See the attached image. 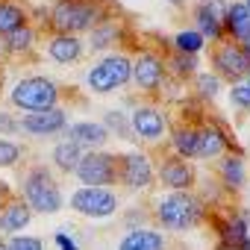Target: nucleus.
<instances>
[{
    "label": "nucleus",
    "instance_id": "2",
    "mask_svg": "<svg viewBox=\"0 0 250 250\" xmlns=\"http://www.w3.org/2000/svg\"><path fill=\"white\" fill-rule=\"evenodd\" d=\"M100 18H106V12L97 0H56L50 9V27L62 36L85 33Z\"/></svg>",
    "mask_w": 250,
    "mask_h": 250
},
{
    "label": "nucleus",
    "instance_id": "41",
    "mask_svg": "<svg viewBox=\"0 0 250 250\" xmlns=\"http://www.w3.org/2000/svg\"><path fill=\"white\" fill-rule=\"evenodd\" d=\"M3 53H6V50H3V39H0V56H3Z\"/></svg>",
    "mask_w": 250,
    "mask_h": 250
},
{
    "label": "nucleus",
    "instance_id": "9",
    "mask_svg": "<svg viewBox=\"0 0 250 250\" xmlns=\"http://www.w3.org/2000/svg\"><path fill=\"white\" fill-rule=\"evenodd\" d=\"M212 65L215 77H224L229 83H238L250 74V56L238 47V42H221L212 50Z\"/></svg>",
    "mask_w": 250,
    "mask_h": 250
},
{
    "label": "nucleus",
    "instance_id": "33",
    "mask_svg": "<svg viewBox=\"0 0 250 250\" xmlns=\"http://www.w3.org/2000/svg\"><path fill=\"white\" fill-rule=\"evenodd\" d=\"M229 103L238 106V109H250V88H247L244 83H235V85L229 88Z\"/></svg>",
    "mask_w": 250,
    "mask_h": 250
},
{
    "label": "nucleus",
    "instance_id": "21",
    "mask_svg": "<svg viewBox=\"0 0 250 250\" xmlns=\"http://www.w3.org/2000/svg\"><path fill=\"white\" fill-rule=\"evenodd\" d=\"M224 36H232L235 42L250 36V9L244 3H229L224 15Z\"/></svg>",
    "mask_w": 250,
    "mask_h": 250
},
{
    "label": "nucleus",
    "instance_id": "26",
    "mask_svg": "<svg viewBox=\"0 0 250 250\" xmlns=\"http://www.w3.org/2000/svg\"><path fill=\"white\" fill-rule=\"evenodd\" d=\"M83 147L80 145H74V142H59L56 147H53V165L59 168V171H65V174H74V168H77V162L83 159Z\"/></svg>",
    "mask_w": 250,
    "mask_h": 250
},
{
    "label": "nucleus",
    "instance_id": "25",
    "mask_svg": "<svg viewBox=\"0 0 250 250\" xmlns=\"http://www.w3.org/2000/svg\"><path fill=\"white\" fill-rule=\"evenodd\" d=\"M171 147H174V156L194 159L197 156V130L194 127H177L171 133Z\"/></svg>",
    "mask_w": 250,
    "mask_h": 250
},
{
    "label": "nucleus",
    "instance_id": "13",
    "mask_svg": "<svg viewBox=\"0 0 250 250\" xmlns=\"http://www.w3.org/2000/svg\"><path fill=\"white\" fill-rule=\"evenodd\" d=\"M159 183L171 191H191L194 183H197V174L191 168L188 159H180V156H165L159 162Z\"/></svg>",
    "mask_w": 250,
    "mask_h": 250
},
{
    "label": "nucleus",
    "instance_id": "31",
    "mask_svg": "<svg viewBox=\"0 0 250 250\" xmlns=\"http://www.w3.org/2000/svg\"><path fill=\"white\" fill-rule=\"evenodd\" d=\"M194 85H197V94L200 97H218V88H221V77L215 74H194Z\"/></svg>",
    "mask_w": 250,
    "mask_h": 250
},
{
    "label": "nucleus",
    "instance_id": "23",
    "mask_svg": "<svg viewBox=\"0 0 250 250\" xmlns=\"http://www.w3.org/2000/svg\"><path fill=\"white\" fill-rule=\"evenodd\" d=\"M21 27H27V12L12 0H0V39H6Z\"/></svg>",
    "mask_w": 250,
    "mask_h": 250
},
{
    "label": "nucleus",
    "instance_id": "12",
    "mask_svg": "<svg viewBox=\"0 0 250 250\" xmlns=\"http://www.w3.org/2000/svg\"><path fill=\"white\" fill-rule=\"evenodd\" d=\"M130 127H133V136H136V139L159 142V139L168 133V118H165V112H159L156 106L145 103V106H136V109H133Z\"/></svg>",
    "mask_w": 250,
    "mask_h": 250
},
{
    "label": "nucleus",
    "instance_id": "11",
    "mask_svg": "<svg viewBox=\"0 0 250 250\" xmlns=\"http://www.w3.org/2000/svg\"><path fill=\"white\" fill-rule=\"evenodd\" d=\"M18 127L36 139H47V136H56L68 127V115L65 109L53 106V109H42V112H27L21 121H18Z\"/></svg>",
    "mask_w": 250,
    "mask_h": 250
},
{
    "label": "nucleus",
    "instance_id": "42",
    "mask_svg": "<svg viewBox=\"0 0 250 250\" xmlns=\"http://www.w3.org/2000/svg\"><path fill=\"white\" fill-rule=\"evenodd\" d=\"M244 80H247V83H244V85H247V88H250V74H247V77H244Z\"/></svg>",
    "mask_w": 250,
    "mask_h": 250
},
{
    "label": "nucleus",
    "instance_id": "27",
    "mask_svg": "<svg viewBox=\"0 0 250 250\" xmlns=\"http://www.w3.org/2000/svg\"><path fill=\"white\" fill-rule=\"evenodd\" d=\"M33 44H36V30L33 27H21V30L9 33L3 39V50L6 53H30Z\"/></svg>",
    "mask_w": 250,
    "mask_h": 250
},
{
    "label": "nucleus",
    "instance_id": "16",
    "mask_svg": "<svg viewBox=\"0 0 250 250\" xmlns=\"http://www.w3.org/2000/svg\"><path fill=\"white\" fill-rule=\"evenodd\" d=\"M65 133H68V142L80 145L83 150H100V147L109 142V130L103 127V124H94V121H77V124H68Z\"/></svg>",
    "mask_w": 250,
    "mask_h": 250
},
{
    "label": "nucleus",
    "instance_id": "15",
    "mask_svg": "<svg viewBox=\"0 0 250 250\" xmlns=\"http://www.w3.org/2000/svg\"><path fill=\"white\" fill-rule=\"evenodd\" d=\"M227 6L224 0H206L194 9V21H197V33L203 39H212V42H224V15H227Z\"/></svg>",
    "mask_w": 250,
    "mask_h": 250
},
{
    "label": "nucleus",
    "instance_id": "1",
    "mask_svg": "<svg viewBox=\"0 0 250 250\" xmlns=\"http://www.w3.org/2000/svg\"><path fill=\"white\" fill-rule=\"evenodd\" d=\"M156 221L171 229V232H186V229H194L197 224H203L206 218V206L197 194L191 191H168L156 200V209H153Z\"/></svg>",
    "mask_w": 250,
    "mask_h": 250
},
{
    "label": "nucleus",
    "instance_id": "38",
    "mask_svg": "<svg viewBox=\"0 0 250 250\" xmlns=\"http://www.w3.org/2000/svg\"><path fill=\"white\" fill-rule=\"evenodd\" d=\"M238 47H241V50L250 56V36H247V39H241V42H238Z\"/></svg>",
    "mask_w": 250,
    "mask_h": 250
},
{
    "label": "nucleus",
    "instance_id": "19",
    "mask_svg": "<svg viewBox=\"0 0 250 250\" xmlns=\"http://www.w3.org/2000/svg\"><path fill=\"white\" fill-rule=\"evenodd\" d=\"M165 247H168V238L150 227H136L118 241V250H165Z\"/></svg>",
    "mask_w": 250,
    "mask_h": 250
},
{
    "label": "nucleus",
    "instance_id": "7",
    "mask_svg": "<svg viewBox=\"0 0 250 250\" xmlns=\"http://www.w3.org/2000/svg\"><path fill=\"white\" fill-rule=\"evenodd\" d=\"M71 209L77 215H85V218H109V215L118 212V194L112 188L80 186L71 194Z\"/></svg>",
    "mask_w": 250,
    "mask_h": 250
},
{
    "label": "nucleus",
    "instance_id": "24",
    "mask_svg": "<svg viewBox=\"0 0 250 250\" xmlns=\"http://www.w3.org/2000/svg\"><path fill=\"white\" fill-rule=\"evenodd\" d=\"M118 36H121L118 24H115V21H109V18H100V21L91 27V39H88V47H91V53H100V50L112 47Z\"/></svg>",
    "mask_w": 250,
    "mask_h": 250
},
{
    "label": "nucleus",
    "instance_id": "10",
    "mask_svg": "<svg viewBox=\"0 0 250 250\" xmlns=\"http://www.w3.org/2000/svg\"><path fill=\"white\" fill-rule=\"evenodd\" d=\"M165 59L153 50H142L136 59H133V83L145 91V94H156L165 83Z\"/></svg>",
    "mask_w": 250,
    "mask_h": 250
},
{
    "label": "nucleus",
    "instance_id": "34",
    "mask_svg": "<svg viewBox=\"0 0 250 250\" xmlns=\"http://www.w3.org/2000/svg\"><path fill=\"white\" fill-rule=\"evenodd\" d=\"M9 250H44V244L36 235H12Z\"/></svg>",
    "mask_w": 250,
    "mask_h": 250
},
{
    "label": "nucleus",
    "instance_id": "14",
    "mask_svg": "<svg viewBox=\"0 0 250 250\" xmlns=\"http://www.w3.org/2000/svg\"><path fill=\"white\" fill-rule=\"evenodd\" d=\"M215 232H218V247L215 250H250V227L247 218L241 215H229V218H218L215 221Z\"/></svg>",
    "mask_w": 250,
    "mask_h": 250
},
{
    "label": "nucleus",
    "instance_id": "36",
    "mask_svg": "<svg viewBox=\"0 0 250 250\" xmlns=\"http://www.w3.org/2000/svg\"><path fill=\"white\" fill-rule=\"evenodd\" d=\"M56 244H59V250H80L77 241H74L68 232H56Z\"/></svg>",
    "mask_w": 250,
    "mask_h": 250
},
{
    "label": "nucleus",
    "instance_id": "3",
    "mask_svg": "<svg viewBox=\"0 0 250 250\" xmlns=\"http://www.w3.org/2000/svg\"><path fill=\"white\" fill-rule=\"evenodd\" d=\"M21 191H24V203L36 212H42V215H53V212L62 209V188L44 165H33L24 174Z\"/></svg>",
    "mask_w": 250,
    "mask_h": 250
},
{
    "label": "nucleus",
    "instance_id": "17",
    "mask_svg": "<svg viewBox=\"0 0 250 250\" xmlns=\"http://www.w3.org/2000/svg\"><path fill=\"white\" fill-rule=\"evenodd\" d=\"M232 147L229 136L224 130H218L215 124H203V127H197V156L200 159H215L221 153H227Z\"/></svg>",
    "mask_w": 250,
    "mask_h": 250
},
{
    "label": "nucleus",
    "instance_id": "28",
    "mask_svg": "<svg viewBox=\"0 0 250 250\" xmlns=\"http://www.w3.org/2000/svg\"><path fill=\"white\" fill-rule=\"evenodd\" d=\"M203 44H206V39H203L197 30H183V33H177V36H174V47H177V53L197 56V53L203 50Z\"/></svg>",
    "mask_w": 250,
    "mask_h": 250
},
{
    "label": "nucleus",
    "instance_id": "35",
    "mask_svg": "<svg viewBox=\"0 0 250 250\" xmlns=\"http://www.w3.org/2000/svg\"><path fill=\"white\" fill-rule=\"evenodd\" d=\"M21 127H18V118H12L9 112H3L0 109V136H12V133H18Z\"/></svg>",
    "mask_w": 250,
    "mask_h": 250
},
{
    "label": "nucleus",
    "instance_id": "22",
    "mask_svg": "<svg viewBox=\"0 0 250 250\" xmlns=\"http://www.w3.org/2000/svg\"><path fill=\"white\" fill-rule=\"evenodd\" d=\"M218 174H221V183H224L229 191H238V188L247 183L244 159H241V156H232V153L221 159V168H218Z\"/></svg>",
    "mask_w": 250,
    "mask_h": 250
},
{
    "label": "nucleus",
    "instance_id": "18",
    "mask_svg": "<svg viewBox=\"0 0 250 250\" xmlns=\"http://www.w3.org/2000/svg\"><path fill=\"white\" fill-rule=\"evenodd\" d=\"M30 218H33V209L21 197H12L0 209V232L3 235H21V229L30 224Z\"/></svg>",
    "mask_w": 250,
    "mask_h": 250
},
{
    "label": "nucleus",
    "instance_id": "8",
    "mask_svg": "<svg viewBox=\"0 0 250 250\" xmlns=\"http://www.w3.org/2000/svg\"><path fill=\"white\" fill-rule=\"evenodd\" d=\"M153 180H156V171L147 153L133 150V153L118 156V183H124L133 191H145L153 186Z\"/></svg>",
    "mask_w": 250,
    "mask_h": 250
},
{
    "label": "nucleus",
    "instance_id": "29",
    "mask_svg": "<svg viewBox=\"0 0 250 250\" xmlns=\"http://www.w3.org/2000/svg\"><path fill=\"white\" fill-rule=\"evenodd\" d=\"M103 127H106V130H115L121 139H136V136H133V127H130V118L124 115V112H118V109H109V112L103 115Z\"/></svg>",
    "mask_w": 250,
    "mask_h": 250
},
{
    "label": "nucleus",
    "instance_id": "37",
    "mask_svg": "<svg viewBox=\"0 0 250 250\" xmlns=\"http://www.w3.org/2000/svg\"><path fill=\"white\" fill-rule=\"evenodd\" d=\"M9 200H12V188H9V186H6L3 180H0V209H3V206H6Z\"/></svg>",
    "mask_w": 250,
    "mask_h": 250
},
{
    "label": "nucleus",
    "instance_id": "39",
    "mask_svg": "<svg viewBox=\"0 0 250 250\" xmlns=\"http://www.w3.org/2000/svg\"><path fill=\"white\" fill-rule=\"evenodd\" d=\"M168 3H171V6H183V3H186V0H168Z\"/></svg>",
    "mask_w": 250,
    "mask_h": 250
},
{
    "label": "nucleus",
    "instance_id": "4",
    "mask_svg": "<svg viewBox=\"0 0 250 250\" xmlns=\"http://www.w3.org/2000/svg\"><path fill=\"white\" fill-rule=\"evenodd\" d=\"M133 80V59L124 56V53H112V56H103L97 65L88 68L85 74V85L88 91L94 94H109L115 88H124Z\"/></svg>",
    "mask_w": 250,
    "mask_h": 250
},
{
    "label": "nucleus",
    "instance_id": "40",
    "mask_svg": "<svg viewBox=\"0 0 250 250\" xmlns=\"http://www.w3.org/2000/svg\"><path fill=\"white\" fill-rule=\"evenodd\" d=\"M0 250H9V241H0Z\"/></svg>",
    "mask_w": 250,
    "mask_h": 250
},
{
    "label": "nucleus",
    "instance_id": "5",
    "mask_svg": "<svg viewBox=\"0 0 250 250\" xmlns=\"http://www.w3.org/2000/svg\"><path fill=\"white\" fill-rule=\"evenodd\" d=\"M9 100H12V106H18L24 112L53 109L56 100H59V85L47 77H24V80L15 83Z\"/></svg>",
    "mask_w": 250,
    "mask_h": 250
},
{
    "label": "nucleus",
    "instance_id": "20",
    "mask_svg": "<svg viewBox=\"0 0 250 250\" xmlns=\"http://www.w3.org/2000/svg\"><path fill=\"white\" fill-rule=\"evenodd\" d=\"M47 56L59 65H71L83 56V42L77 36H62V33H53L47 39Z\"/></svg>",
    "mask_w": 250,
    "mask_h": 250
},
{
    "label": "nucleus",
    "instance_id": "32",
    "mask_svg": "<svg viewBox=\"0 0 250 250\" xmlns=\"http://www.w3.org/2000/svg\"><path fill=\"white\" fill-rule=\"evenodd\" d=\"M21 147L15 142H6V139H0V168H12L18 159H21Z\"/></svg>",
    "mask_w": 250,
    "mask_h": 250
},
{
    "label": "nucleus",
    "instance_id": "43",
    "mask_svg": "<svg viewBox=\"0 0 250 250\" xmlns=\"http://www.w3.org/2000/svg\"><path fill=\"white\" fill-rule=\"evenodd\" d=\"M241 3H244V6H247V9H250V0H241Z\"/></svg>",
    "mask_w": 250,
    "mask_h": 250
},
{
    "label": "nucleus",
    "instance_id": "6",
    "mask_svg": "<svg viewBox=\"0 0 250 250\" xmlns=\"http://www.w3.org/2000/svg\"><path fill=\"white\" fill-rule=\"evenodd\" d=\"M77 180L91 188H109L118 183V156L106 150H85L74 168Z\"/></svg>",
    "mask_w": 250,
    "mask_h": 250
},
{
    "label": "nucleus",
    "instance_id": "30",
    "mask_svg": "<svg viewBox=\"0 0 250 250\" xmlns=\"http://www.w3.org/2000/svg\"><path fill=\"white\" fill-rule=\"evenodd\" d=\"M165 65H171L174 68V74L180 77V80H188V77H194L197 74V56H188V53H174Z\"/></svg>",
    "mask_w": 250,
    "mask_h": 250
}]
</instances>
